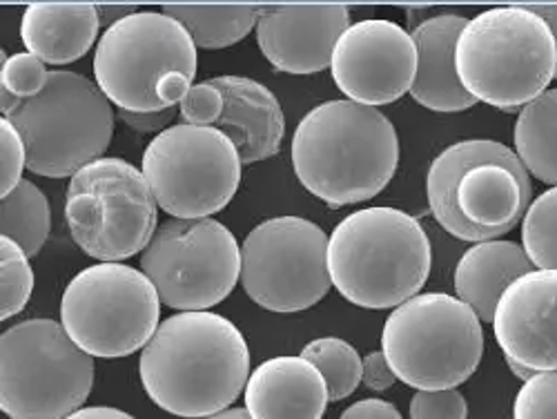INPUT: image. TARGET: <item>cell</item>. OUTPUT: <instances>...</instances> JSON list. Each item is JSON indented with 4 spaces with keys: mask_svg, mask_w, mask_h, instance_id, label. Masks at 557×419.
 Wrapping results in <instances>:
<instances>
[{
    "mask_svg": "<svg viewBox=\"0 0 557 419\" xmlns=\"http://www.w3.org/2000/svg\"><path fill=\"white\" fill-rule=\"evenodd\" d=\"M148 397L165 412L208 419L232 408L250 380V348L235 323L216 312H176L138 359Z\"/></svg>",
    "mask_w": 557,
    "mask_h": 419,
    "instance_id": "6da1fadb",
    "label": "cell"
},
{
    "mask_svg": "<svg viewBox=\"0 0 557 419\" xmlns=\"http://www.w3.org/2000/svg\"><path fill=\"white\" fill-rule=\"evenodd\" d=\"M399 165V136L377 108L326 101L293 136V168L304 188L331 208L377 197Z\"/></svg>",
    "mask_w": 557,
    "mask_h": 419,
    "instance_id": "7a4b0ae2",
    "label": "cell"
},
{
    "mask_svg": "<svg viewBox=\"0 0 557 419\" xmlns=\"http://www.w3.org/2000/svg\"><path fill=\"white\" fill-rule=\"evenodd\" d=\"M431 266L426 230L397 208L357 210L335 225L329 242L333 286L366 310H395L420 295Z\"/></svg>",
    "mask_w": 557,
    "mask_h": 419,
    "instance_id": "3957f363",
    "label": "cell"
},
{
    "mask_svg": "<svg viewBox=\"0 0 557 419\" xmlns=\"http://www.w3.org/2000/svg\"><path fill=\"white\" fill-rule=\"evenodd\" d=\"M429 208L459 242H493L513 230L531 206V174L504 144L471 138L448 146L426 174Z\"/></svg>",
    "mask_w": 557,
    "mask_h": 419,
    "instance_id": "277c9868",
    "label": "cell"
},
{
    "mask_svg": "<svg viewBox=\"0 0 557 419\" xmlns=\"http://www.w3.org/2000/svg\"><path fill=\"white\" fill-rule=\"evenodd\" d=\"M455 61L461 85L478 103L522 110L555 78L557 40L527 5L493 8L469 19Z\"/></svg>",
    "mask_w": 557,
    "mask_h": 419,
    "instance_id": "5b68a950",
    "label": "cell"
},
{
    "mask_svg": "<svg viewBox=\"0 0 557 419\" xmlns=\"http://www.w3.org/2000/svg\"><path fill=\"white\" fill-rule=\"evenodd\" d=\"M197 45L163 12H136L106 29L95 54L103 95L127 112L176 108L197 76Z\"/></svg>",
    "mask_w": 557,
    "mask_h": 419,
    "instance_id": "8992f818",
    "label": "cell"
},
{
    "mask_svg": "<svg viewBox=\"0 0 557 419\" xmlns=\"http://www.w3.org/2000/svg\"><path fill=\"white\" fill-rule=\"evenodd\" d=\"M382 350L406 386L448 391L467 382L482 361V319L459 297L417 295L388 315Z\"/></svg>",
    "mask_w": 557,
    "mask_h": 419,
    "instance_id": "52a82bcc",
    "label": "cell"
},
{
    "mask_svg": "<svg viewBox=\"0 0 557 419\" xmlns=\"http://www.w3.org/2000/svg\"><path fill=\"white\" fill-rule=\"evenodd\" d=\"M95 389V359L63 323L27 319L0 335V408L10 419H65Z\"/></svg>",
    "mask_w": 557,
    "mask_h": 419,
    "instance_id": "ba28073f",
    "label": "cell"
},
{
    "mask_svg": "<svg viewBox=\"0 0 557 419\" xmlns=\"http://www.w3.org/2000/svg\"><path fill=\"white\" fill-rule=\"evenodd\" d=\"M27 150V170L65 178L91 161L103 159L114 136L112 101L97 81L54 70L34 99L23 101L10 116Z\"/></svg>",
    "mask_w": 557,
    "mask_h": 419,
    "instance_id": "9c48e42d",
    "label": "cell"
},
{
    "mask_svg": "<svg viewBox=\"0 0 557 419\" xmlns=\"http://www.w3.org/2000/svg\"><path fill=\"white\" fill-rule=\"evenodd\" d=\"M159 219V204L144 174L129 161L103 157L78 170L67 185L65 221L74 244L101 263L144 252Z\"/></svg>",
    "mask_w": 557,
    "mask_h": 419,
    "instance_id": "30bf717a",
    "label": "cell"
},
{
    "mask_svg": "<svg viewBox=\"0 0 557 419\" xmlns=\"http://www.w3.org/2000/svg\"><path fill=\"white\" fill-rule=\"evenodd\" d=\"M161 297L146 272L125 263L81 270L61 299V323L76 346L101 359L144 350L159 331Z\"/></svg>",
    "mask_w": 557,
    "mask_h": 419,
    "instance_id": "8fae6325",
    "label": "cell"
},
{
    "mask_svg": "<svg viewBox=\"0 0 557 419\" xmlns=\"http://www.w3.org/2000/svg\"><path fill=\"white\" fill-rule=\"evenodd\" d=\"M242 157L216 127L172 125L144 152V174L161 210L174 219H208L235 199Z\"/></svg>",
    "mask_w": 557,
    "mask_h": 419,
    "instance_id": "7c38bea8",
    "label": "cell"
},
{
    "mask_svg": "<svg viewBox=\"0 0 557 419\" xmlns=\"http://www.w3.org/2000/svg\"><path fill=\"white\" fill-rule=\"evenodd\" d=\"M141 268L161 304L178 312H203L235 291L242 248L214 219H170L144 250Z\"/></svg>",
    "mask_w": 557,
    "mask_h": 419,
    "instance_id": "4fadbf2b",
    "label": "cell"
},
{
    "mask_svg": "<svg viewBox=\"0 0 557 419\" xmlns=\"http://www.w3.org/2000/svg\"><path fill=\"white\" fill-rule=\"evenodd\" d=\"M331 237L304 217H274L259 223L242 244V286L270 312H299L333 288Z\"/></svg>",
    "mask_w": 557,
    "mask_h": 419,
    "instance_id": "5bb4252c",
    "label": "cell"
},
{
    "mask_svg": "<svg viewBox=\"0 0 557 419\" xmlns=\"http://www.w3.org/2000/svg\"><path fill=\"white\" fill-rule=\"evenodd\" d=\"M331 72L348 101L368 108L395 103L417 76L414 40L386 19L350 23L337 40Z\"/></svg>",
    "mask_w": 557,
    "mask_h": 419,
    "instance_id": "9a60e30c",
    "label": "cell"
},
{
    "mask_svg": "<svg viewBox=\"0 0 557 419\" xmlns=\"http://www.w3.org/2000/svg\"><path fill=\"white\" fill-rule=\"evenodd\" d=\"M493 335L506 359L535 372L557 370V270H533L506 288Z\"/></svg>",
    "mask_w": 557,
    "mask_h": 419,
    "instance_id": "2e32d148",
    "label": "cell"
},
{
    "mask_svg": "<svg viewBox=\"0 0 557 419\" xmlns=\"http://www.w3.org/2000/svg\"><path fill=\"white\" fill-rule=\"evenodd\" d=\"M350 27L344 5L261 8L257 42L268 63L286 74H317L333 65L337 40Z\"/></svg>",
    "mask_w": 557,
    "mask_h": 419,
    "instance_id": "e0dca14e",
    "label": "cell"
},
{
    "mask_svg": "<svg viewBox=\"0 0 557 419\" xmlns=\"http://www.w3.org/2000/svg\"><path fill=\"white\" fill-rule=\"evenodd\" d=\"M208 81L223 97V114L214 127L235 144L242 163L252 165L274 157L284 141L286 119L272 91L248 76H214Z\"/></svg>",
    "mask_w": 557,
    "mask_h": 419,
    "instance_id": "ac0fdd59",
    "label": "cell"
},
{
    "mask_svg": "<svg viewBox=\"0 0 557 419\" xmlns=\"http://www.w3.org/2000/svg\"><path fill=\"white\" fill-rule=\"evenodd\" d=\"M244 399L252 419H321L331 395L317 366L284 355L252 370Z\"/></svg>",
    "mask_w": 557,
    "mask_h": 419,
    "instance_id": "d6986e66",
    "label": "cell"
},
{
    "mask_svg": "<svg viewBox=\"0 0 557 419\" xmlns=\"http://www.w3.org/2000/svg\"><path fill=\"white\" fill-rule=\"evenodd\" d=\"M469 19L459 14H435L410 32L417 48V76L410 97L442 114L471 110L478 101L461 85L457 74V40Z\"/></svg>",
    "mask_w": 557,
    "mask_h": 419,
    "instance_id": "ffe728a7",
    "label": "cell"
},
{
    "mask_svg": "<svg viewBox=\"0 0 557 419\" xmlns=\"http://www.w3.org/2000/svg\"><path fill=\"white\" fill-rule=\"evenodd\" d=\"M524 248L516 242H482L461 255L455 268V293L475 315L493 323L497 304L516 279L533 272Z\"/></svg>",
    "mask_w": 557,
    "mask_h": 419,
    "instance_id": "44dd1931",
    "label": "cell"
},
{
    "mask_svg": "<svg viewBox=\"0 0 557 419\" xmlns=\"http://www.w3.org/2000/svg\"><path fill=\"white\" fill-rule=\"evenodd\" d=\"M101 19L97 5H29L21 38L29 54L48 65L81 61L97 42Z\"/></svg>",
    "mask_w": 557,
    "mask_h": 419,
    "instance_id": "7402d4cb",
    "label": "cell"
},
{
    "mask_svg": "<svg viewBox=\"0 0 557 419\" xmlns=\"http://www.w3.org/2000/svg\"><path fill=\"white\" fill-rule=\"evenodd\" d=\"M513 138L527 172L557 188V87L520 110Z\"/></svg>",
    "mask_w": 557,
    "mask_h": 419,
    "instance_id": "603a6c76",
    "label": "cell"
},
{
    "mask_svg": "<svg viewBox=\"0 0 557 419\" xmlns=\"http://www.w3.org/2000/svg\"><path fill=\"white\" fill-rule=\"evenodd\" d=\"M161 12L188 29L197 48L221 50L237 45L257 27L261 8L165 5Z\"/></svg>",
    "mask_w": 557,
    "mask_h": 419,
    "instance_id": "cb8c5ba5",
    "label": "cell"
},
{
    "mask_svg": "<svg viewBox=\"0 0 557 419\" xmlns=\"http://www.w3.org/2000/svg\"><path fill=\"white\" fill-rule=\"evenodd\" d=\"M52 212L50 201L40 193V188L23 178L16 190L3 197L0 206V232L3 237L14 242L23 252L34 259L50 237Z\"/></svg>",
    "mask_w": 557,
    "mask_h": 419,
    "instance_id": "d4e9b609",
    "label": "cell"
},
{
    "mask_svg": "<svg viewBox=\"0 0 557 419\" xmlns=\"http://www.w3.org/2000/svg\"><path fill=\"white\" fill-rule=\"evenodd\" d=\"M301 357L308 359L326 380L331 402L350 397L361 384L363 359L357 348L339 337H321L304 346Z\"/></svg>",
    "mask_w": 557,
    "mask_h": 419,
    "instance_id": "484cf974",
    "label": "cell"
},
{
    "mask_svg": "<svg viewBox=\"0 0 557 419\" xmlns=\"http://www.w3.org/2000/svg\"><path fill=\"white\" fill-rule=\"evenodd\" d=\"M522 248L535 270H557V188L531 201L522 219Z\"/></svg>",
    "mask_w": 557,
    "mask_h": 419,
    "instance_id": "4316f807",
    "label": "cell"
},
{
    "mask_svg": "<svg viewBox=\"0 0 557 419\" xmlns=\"http://www.w3.org/2000/svg\"><path fill=\"white\" fill-rule=\"evenodd\" d=\"M0 319L8 321L18 315L34 291V270L29 266V257L14 242L0 237Z\"/></svg>",
    "mask_w": 557,
    "mask_h": 419,
    "instance_id": "83f0119b",
    "label": "cell"
},
{
    "mask_svg": "<svg viewBox=\"0 0 557 419\" xmlns=\"http://www.w3.org/2000/svg\"><path fill=\"white\" fill-rule=\"evenodd\" d=\"M50 72L45 63L29 52L12 57L3 54V70H0V89H8L18 101L34 99L48 85Z\"/></svg>",
    "mask_w": 557,
    "mask_h": 419,
    "instance_id": "f1b7e54d",
    "label": "cell"
},
{
    "mask_svg": "<svg viewBox=\"0 0 557 419\" xmlns=\"http://www.w3.org/2000/svg\"><path fill=\"white\" fill-rule=\"evenodd\" d=\"M513 419H557V370H542L522 384Z\"/></svg>",
    "mask_w": 557,
    "mask_h": 419,
    "instance_id": "f546056e",
    "label": "cell"
},
{
    "mask_svg": "<svg viewBox=\"0 0 557 419\" xmlns=\"http://www.w3.org/2000/svg\"><path fill=\"white\" fill-rule=\"evenodd\" d=\"M408 412L410 419H469V404L457 389L417 391Z\"/></svg>",
    "mask_w": 557,
    "mask_h": 419,
    "instance_id": "4dcf8cb0",
    "label": "cell"
},
{
    "mask_svg": "<svg viewBox=\"0 0 557 419\" xmlns=\"http://www.w3.org/2000/svg\"><path fill=\"white\" fill-rule=\"evenodd\" d=\"M178 114L188 125L214 127L223 114L221 91L210 81L193 85L188 95L178 103Z\"/></svg>",
    "mask_w": 557,
    "mask_h": 419,
    "instance_id": "1f68e13d",
    "label": "cell"
},
{
    "mask_svg": "<svg viewBox=\"0 0 557 419\" xmlns=\"http://www.w3.org/2000/svg\"><path fill=\"white\" fill-rule=\"evenodd\" d=\"M0 159H3V176H0V195L8 197L23 181V170L27 168V150L23 136L10 119L0 121Z\"/></svg>",
    "mask_w": 557,
    "mask_h": 419,
    "instance_id": "d6a6232c",
    "label": "cell"
},
{
    "mask_svg": "<svg viewBox=\"0 0 557 419\" xmlns=\"http://www.w3.org/2000/svg\"><path fill=\"white\" fill-rule=\"evenodd\" d=\"M361 382L366 389L375 391V393H382V391H388L397 378L395 372L384 355V350H375V353H368L363 357V375H361Z\"/></svg>",
    "mask_w": 557,
    "mask_h": 419,
    "instance_id": "836d02e7",
    "label": "cell"
},
{
    "mask_svg": "<svg viewBox=\"0 0 557 419\" xmlns=\"http://www.w3.org/2000/svg\"><path fill=\"white\" fill-rule=\"evenodd\" d=\"M119 119L134 132L138 134H161L168 130L170 121L176 116V108L163 110V112H146V114H138V112H127V110H119L116 112Z\"/></svg>",
    "mask_w": 557,
    "mask_h": 419,
    "instance_id": "e575fe53",
    "label": "cell"
},
{
    "mask_svg": "<svg viewBox=\"0 0 557 419\" xmlns=\"http://www.w3.org/2000/svg\"><path fill=\"white\" fill-rule=\"evenodd\" d=\"M339 419H404V417L397 410V406H393L391 402L370 397L348 406Z\"/></svg>",
    "mask_w": 557,
    "mask_h": 419,
    "instance_id": "d590c367",
    "label": "cell"
},
{
    "mask_svg": "<svg viewBox=\"0 0 557 419\" xmlns=\"http://www.w3.org/2000/svg\"><path fill=\"white\" fill-rule=\"evenodd\" d=\"M65 419H134L129 412L112 406H87L76 412H72Z\"/></svg>",
    "mask_w": 557,
    "mask_h": 419,
    "instance_id": "8d00e7d4",
    "label": "cell"
},
{
    "mask_svg": "<svg viewBox=\"0 0 557 419\" xmlns=\"http://www.w3.org/2000/svg\"><path fill=\"white\" fill-rule=\"evenodd\" d=\"M97 12L101 19V25H106V29H110L116 23L136 14L138 10H136V5H97Z\"/></svg>",
    "mask_w": 557,
    "mask_h": 419,
    "instance_id": "74e56055",
    "label": "cell"
},
{
    "mask_svg": "<svg viewBox=\"0 0 557 419\" xmlns=\"http://www.w3.org/2000/svg\"><path fill=\"white\" fill-rule=\"evenodd\" d=\"M527 8L546 21V25L550 27V32L557 40V5H527ZM555 78H557V72H555Z\"/></svg>",
    "mask_w": 557,
    "mask_h": 419,
    "instance_id": "f35d334b",
    "label": "cell"
},
{
    "mask_svg": "<svg viewBox=\"0 0 557 419\" xmlns=\"http://www.w3.org/2000/svg\"><path fill=\"white\" fill-rule=\"evenodd\" d=\"M506 363H508L510 372H513V375H516L518 380L529 382V380L535 375V370H531V368H527V366H522V363H518V361H513V359H506Z\"/></svg>",
    "mask_w": 557,
    "mask_h": 419,
    "instance_id": "ab89813d",
    "label": "cell"
},
{
    "mask_svg": "<svg viewBox=\"0 0 557 419\" xmlns=\"http://www.w3.org/2000/svg\"><path fill=\"white\" fill-rule=\"evenodd\" d=\"M208 419H252V417H250V412L246 408H227V410L216 412V415H212Z\"/></svg>",
    "mask_w": 557,
    "mask_h": 419,
    "instance_id": "60d3db41",
    "label": "cell"
}]
</instances>
